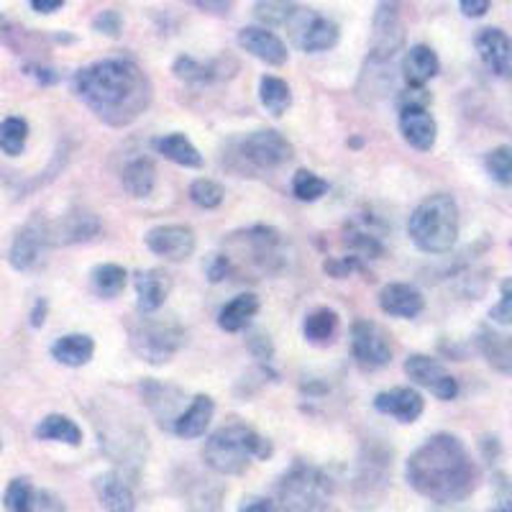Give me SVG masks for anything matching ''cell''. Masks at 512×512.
Returning <instances> with one entry per match:
<instances>
[{
    "label": "cell",
    "mask_w": 512,
    "mask_h": 512,
    "mask_svg": "<svg viewBox=\"0 0 512 512\" xmlns=\"http://www.w3.org/2000/svg\"><path fill=\"white\" fill-rule=\"evenodd\" d=\"M31 497H34V487L29 479H13L6 489V512H34Z\"/></svg>",
    "instance_id": "cell-39"
},
{
    "label": "cell",
    "mask_w": 512,
    "mask_h": 512,
    "mask_svg": "<svg viewBox=\"0 0 512 512\" xmlns=\"http://www.w3.org/2000/svg\"><path fill=\"white\" fill-rule=\"evenodd\" d=\"M351 354L361 369H382L392 361L390 336L372 320H356L351 328Z\"/></svg>",
    "instance_id": "cell-8"
},
{
    "label": "cell",
    "mask_w": 512,
    "mask_h": 512,
    "mask_svg": "<svg viewBox=\"0 0 512 512\" xmlns=\"http://www.w3.org/2000/svg\"><path fill=\"white\" fill-rule=\"evenodd\" d=\"M405 41V24H402L400 6L397 3H382L374 13L372 44H369V59L374 64L390 62L400 52Z\"/></svg>",
    "instance_id": "cell-9"
},
{
    "label": "cell",
    "mask_w": 512,
    "mask_h": 512,
    "mask_svg": "<svg viewBox=\"0 0 512 512\" xmlns=\"http://www.w3.org/2000/svg\"><path fill=\"white\" fill-rule=\"evenodd\" d=\"M52 226V244H80V241H90L98 236L100 223L93 213L85 210H75L67 213L59 223H49Z\"/></svg>",
    "instance_id": "cell-19"
},
{
    "label": "cell",
    "mask_w": 512,
    "mask_h": 512,
    "mask_svg": "<svg viewBox=\"0 0 512 512\" xmlns=\"http://www.w3.org/2000/svg\"><path fill=\"white\" fill-rule=\"evenodd\" d=\"M400 131L418 152H431L436 146L438 126L428 108H400Z\"/></svg>",
    "instance_id": "cell-15"
},
{
    "label": "cell",
    "mask_w": 512,
    "mask_h": 512,
    "mask_svg": "<svg viewBox=\"0 0 512 512\" xmlns=\"http://www.w3.org/2000/svg\"><path fill=\"white\" fill-rule=\"evenodd\" d=\"M328 192V182L323 177H318L310 169H300L292 177V195L303 203H315Z\"/></svg>",
    "instance_id": "cell-35"
},
{
    "label": "cell",
    "mask_w": 512,
    "mask_h": 512,
    "mask_svg": "<svg viewBox=\"0 0 512 512\" xmlns=\"http://www.w3.org/2000/svg\"><path fill=\"white\" fill-rule=\"evenodd\" d=\"M256 313H259V297L244 292V295H236L231 303L223 305L221 313H218V326L226 333H239L249 326Z\"/></svg>",
    "instance_id": "cell-27"
},
{
    "label": "cell",
    "mask_w": 512,
    "mask_h": 512,
    "mask_svg": "<svg viewBox=\"0 0 512 512\" xmlns=\"http://www.w3.org/2000/svg\"><path fill=\"white\" fill-rule=\"evenodd\" d=\"M492 512H510V510H507V505H502V507H497V510H492Z\"/></svg>",
    "instance_id": "cell-49"
},
{
    "label": "cell",
    "mask_w": 512,
    "mask_h": 512,
    "mask_svg": "<svg viewBox=\"0 0 512 512\" xmlns=\"http://www.w3.org/2000/svg\"><path fill=\"white\" fill-rule=\"evenodd\" d=\"M95 354V341L85 333H70L52 344V356L64 367H85Z\"/></svg>",
    "instance_id": "cell-25"
},
{
    "label": "cell",
    "mask_w": 512,
    "mask_h": 512,
    "mask_svg": "<svg viewBox=\"0 0 512 512\" xmlns=\"http://www.w3.org/2000/svg\"><path fill=\"white\" fill-rule=\"evenodd\" d=\"M175 75L185 82H198V85H203V82H210L216 77V67L198 62V59L192 57H180L175 62Z\"/></svg>",
    "instance_id": "cell-38"
},
{
    "label": "cell",
    "mask_w": 512,
    "mask_h": 512,
    "mask_svg": "<svg viewBox=\"0 0 512 512\" xmlns=\"http://www.w3.org/2000/svg\"><path fill=\"white\" fill-rule=\"evenodd\" d=\"M75 93L108 126H128L152 105V80L131 59H100L75 75Z\"/></svg>",
    "instance_id": "cell-1"
},
{
    "label": "cell",
    "mask_w": 512,
    "mask_h": 512,
    "mask_svg": "<svg viewBox=\"0 0 512 512\" xmlns=\"http://www.w3.org/2000/svg\"><path fill=\"white\" fill-rule=\"evenodd\" d=\"M44 315H47V300H36V308L31 313V326H44Z\"/></svg>",
    "instance_id": "cell-47"
},
{
    "label": "cell",
    "mask_w": 512,
    "mask_h": 512,
    "mask_svg": "<svg viewBox=\"0 0 512 512\" xmlns=\"http://www.w3.org/2000/svg\"><path fill=\"white\" fill-rule=\"evenodd\" d=\"M405 374H408L415 384H420L423 390L436 395L438 400H456V395H459V382H456L454 374H448L441 361L431 359V356H410V359L405 361Z\"/></svg>",
    "instance_id": "cell-10"
},
{
    "label": "cell",
    "mask_w": 512,
    "mask_h": 512,
    "mask_svg": "<svg viewBox=\"0 0 512 512\" xmlns=\"http://www.w3.org/2000/svg\"><path fill=\"white\" fill-rule=\"evenodd\" d=\"M461 13L469 18H479L489 11V0H461Z\"/></svg>",
    "instance_id": "cell-45"
},
{
    "label": "cell",
    "mask_w": 512,
    "mask_h": 512,
    "mask_svg": "<svg viewBox=\"0 0 512 512\" xmlns=\"http://www.w3.org/2000/svg\"><path fill=\"white\" fill-rule=\"evenodd\" d=\"M479 346H482L484 356H487V361L497 369V372L510 374V369H512L510 338L502 336V333H495V331H482Z\"/></svg>",
    "instance_id": "cell-32"
},
{
    "label": "cell",
    "mask_w": 512,
    "mask_h": 512,
    "mask_svg": "<svg viewBox=\"0 0 512 512\" xmlns=\"http://www.w3.org/2000/svg\"><path fill=\"white\" fill-rule=\"evenodd\" d=\"M259 98H262V105L272 116L280 118L285 116L287 108L292 105V90L280 77L264 75L262 82H259Z\"/></svg>",
    "instance_id": "cell-31"
},
{
    "label": "cell",
    "mask_w": 512,
    "mask_h": 512,
    "mask_svg": "<svg viewBox=\"0 0 512 512\" xmlns=\"http://www.w3.org/2000/svg\"><path fill=\"white\" fill-rule=\"evenodd\" d=\"M379 308L392 318H415V315L423 313L425 297L418 287L392 282L379 292Z\"/></svg>",
    "instance_id": "cell-16"
},
{
    "label": "cell",
    "mask_w": 512,
    "mask_h": 512,
    "mask_svg": "<svg viewBox=\"0 0 512 512\" xmlns=\"http://www.w3.org/2000/svg\"><path fill=\"white\" fill-rule=\"evenodd\" d=\"M410 487L418 495L433 502H459L477 487V464L469 456L464 443L451 433H436L420 448L405 466Z\"/></svg>",
    "instance_id": "cell-2"
},
{
    "label": "cell",
    "mask_w": 512,
    "mask_h": 512,
    "mask_svg": "<svg viewBox=\"0 0 512 512\" xmlns=\"http://www.w3.org/2000/svg\"><path fill=\"white\" fill-rule=\"evenodd\" d=\"M146 249L162 256L164 262H187L195 254V231L190 226H157L144 236Z\"/></svg>",
    "instance_id": "cell-12"
},
{
    "label": "cell",
    "mask_w": 512,
    "mask_h": 512,
    "mask_svg": "<svg viewBox=\"0 0 512 512\" xmlns=\"http://www.w3.org/2000/svg\"><path fill=\"white\" fill-rule=\"evenodd\" d=\"M31 8L36 13H57L64 8V0H31Z\"/></svg>",
    "instance_id": "cell-46"
},
{
    "label": "cell",
    "mask_w": 512,
    "mask_h": 512,
    "mask_svg": "<svg viewBox=\"0 0 512 512\" xmlns=\"http://www.w3.org/2000/svg\"><path fill=\"white\" fill-rule=\"evenodd\" d=\"M49 246H52V226L44 218H31L13 239L11 264L21 272L34 269Z\"/></svg>",
    "instance_id": "cell-11"
},
{
    "label": "cell",
    "mask_w": 512,
    "mask_h": 512,
    "mask_svg": "<svg viewBox=\"0 0 512 512\" xmlns=\"http://www.w3.org/2000/svg\"><path fill=\"white\" fill-rule=\"evenodd\" d=\"M154 152L162 154L169 162L180 164V167L200 169L203 167V154L198 152V146L192 144L185 134H167L159 136V139L152 141Z\"/></svg>",
    "instance_id": "cell-23"
},
{
    "label": "cell",
    "mask_w": 512,
    "mask_h": 512,
    "mask_svg": "<svg viewBox=\"0 0 512 512\" xmlns=\"http://www.w3.org/2000/svg\"><path fill=\"white\" fill-rule=\"evenodd\" d=\"M93 26H95V31H100V34L118 36V34H121V26H123L121 13H118V11H103L100 16H95Z\"/></svg>",
    "instance_id": "cell-41"
},
{
    "label": "cell",
    "mask_w": 512,
    "mask_h": 512,
    "mask_svg": "<svg viewBox=\"0 0 512 512\" xmlns=\"http://www.w3.org/2000/svg\"><path fill=\"white\" fill-rule=\"evenodd\" d=\"M256 18L262 21V29L272 31L274 26H285L290 24L292 18L300 16L303 13V8L295 6V3H256Z\"/></svg>",
    "instance_id": "cell-34"
},
{
    "label": "cell",
    "mask_w": 512,
    "mask_h": 512,
    "mask_svg": "<svg viewBox=\"0 0 512 512\" xmlns=\"http://www.w3.org/2000/svg\"><path fill=\"white\" fill-rule=\"evenodd\" d=\"M95 492H98L100 505L108 512H134V489L128 487L121 474L105 472L100 477H95Z\"/></svg>",
    "instance_id": "cell-18"
},
{
    "label": "cell",
    "mask_w": 512,
    "mask_h": 512,
    "mask_svg": "<svg viewBox=\"0 0 512 512\" xmlns=\"http://www.w3.org/2000/svg\"><path fill=\"white\" fill-rule=\"evenodd\" d=\"M487 172L492 175V180L500 182L502 187H507L512 182V149L510 146H497L487 154Z\"/></svg>",
    "instance_id": "cell-37"
},
{
    "label": "cell",
    "mask_w": 512,
    "mask_h": 512,
    "mask_svg": "<svg viewBox=\"0 0 512 512\" xmlns=\"http://www.w3.org/2000/svg\"><path fill=\"white\" fill-rule=\"evenodd\" d=\"M128 344L131 351L139 356L141 361L152 364V367H162L172 356L182 349L185 344V331L177 326L175 320L162 318H141L131 333H128Z\"/></svg>",
    "instance_id": "cell-5"
},
{
    "label": "cell",
    "mask_w": 512,
    "mask_h": 512,
    "mask_svg": "<svg viewBox=\"0 0 512 512\" xmlns=\"http://www.w3.org/2000/svg\"><path fill=\"white\" fill-rule=\"evenodd\" d=\"M0 31H3V16H0Z\"/></svg>",
    "instance_id": "cell-50"
},
{
    "label": "cell",
    "mask_w": 512,
    "mask_h": 512,
    "mask_svg": "<svg viewBox=\"0 0 512 512\" xmlns=\"http://www.w3.org/2000/svg\"><path fill=\"white\" fill-rule=\"evenodd\" d=\"M233 157L249 169H277L292 159V144L280 131H254L236 141Z\"/></svg>",
    "instance_id": "cell-7"
},
{
    "label": "cell",
    "mask_w": 512,
    "mask_h": 512,
    "mask_svg": "<svg viewBox=\"0 0 512 512\" xmlns=\"http://www.w3.org/2000/svg\"><path fill=\"white\" fill-rule=\"evenodd\" d=\"M413 244L425 254H446L459 239V205L451 195L438 192L413 210L408 223Z\"/></svg>",
    "instance_id": "cell-4"
},
{
    "label": "cell",
    "mask_w": 512,
    "mask_h": 512,
    "mask_svg": "<svg viewBox=\"0 0 512 512\" xmlns=\"http://www.w3.org/2000/svg\"><path fill=\"white\" fill-rule=\"evenodd\" d=\"M121 182L131 198H149L154 185H157V167H154L152 159L146 157L131 159V162L123 167Z\"/></svg>",
    "instance_id": "cell-26"
},
{
    "label": "cell",
    "mask_w": 512,
    "mask_h": 512,
    "mask_svg": "<svg viewBox=\"0 0 512 512\" xmlns=\"http://www.w3.org/2000/svg\"><path fill=\"white\" fill-rule=\"evenodd\" d=\"M34 433L41 441H59L67 443V446H80L82 443L80 425L72 418H67V415H47V418L36 425Z\"/></svg>",
    "instance_id": "cell-29"
},
{
    "label": "cell",
    "mask_w": 512,
    "mask_h": 512,
    "mask_svg": "<svg viewBox=\"0 0 512 512\" xmlns=\"http://www.w3.org/2000/svg\"><path fill=\"white\" fill-rule=\"evenodd\" d=\"M374 408L382 415H392L400 423H415L423 415L425 400L413 387H395L374 397Z\"/></svg>",
    "instance_id": "cell-14"
},
{
    "label": "cell",
    "mask_w": 512,
    "mask_h": 512,
    "mask_svg": "<svg viewBox=\"0 0 512 512\" xmlns=\"http://www.w3.org/2000/svg\"><path fill=\"white\" fill-rule=\"evenodd\" d=\"M26 141H29V123L24 118L11 116L0 123V149L8 157H18V154L24 152Z\"/></svg>",
    "instance_id": "cell-33"
},
{
    "label": "cell",
    "mask_w": 512,
    "mask_h": 512,
    "mask_svg": "<svg viewBox=\"0 0 512 512\" xmlns=\"http://www.w3.org/2000/svg\"><path fill=\"white\" fill-rule=\"evenodd\" d=\"M328 500L326 477L308 464H295L280 482V512H318Z\"/></svg>",
    "instance_id": "cell-6"
},
{
    "label": "cell",
    "mask_w": 512,
    "mask_h": 512,
    "mask_svg": "<svg viewBox=\"0 0 512 512\" xmlns=\"http://www.w3.org/2000/svg\"><path fill=\"white\" fill-rule=\"evenodd\" d=\"M338 36H341V31H338V26L333 24L331 18L310 16L308 24L300 29L297 44H300V49H305L310 54L328 52V49H333L338 44Z\"/></svg>",
    "instance_id": "cell-24"
},
{
    "label": "cell",
    "mask_w": 512,
    "mask_h": 512,
    "mask_svg": "<svg viewBox=\"0 0 512 512\" xmlns=\"http://www.w3.org/2000/svg\"><path fill=\"white\" fill-rule=\"evenodd\" d=\"M190 200L198 208L213 210L223 203V187L213 180H195L190 185Z\"/></svg>",
    "instance_id": "cell-36"
},
{
    "label": "cell",
    "mask_w": 512,
    "mask_h": 512,
    "mask_svg": "<svg viewBox=\"0 0 512 512\" xmlns=\"http://www.w3.org/2000/svg\"><path fill=\"white\" fill-rule=\"evenodd\" d=\"M128 274L126 269L118 267V264H100V267L93 269L90 274V285H93V292L103 300H113V297L121 295L126 290Z\"/></svg>",
    "instance_id": "cell-30"
},
{
    "label": "cell",
    "mask_w": 512,
    "mask_h": 512,
    "mask_svg": "<svg viewBox=\"0 0 512 512\" xmlns=\"http://www.w3.org/2000/svg\"><path fill=\"white\" fill-rule=\"evenodd\" d=\"M438 70H441L438 54L425 44L410 47L402 59V77L408 82V88H423L425 82L438 75Z\"/></svg>",
    "instance_id": "cell-20"
},
{
    "label": "cell",
    "mask_w": 512,
    "mask_h": 512,
    "mask_svg": "<svg viewBox=\"0 0 512 512\" xmlns=\"http://www.w3.org/2000/svg\"><path fill=\"white\" fill-rule=\"evenodd\" d=\"M338 326H341V320H338V313L331 308H318L305 318L303 323V333L305 341L315 346H328L336 341L338 336Z\"/></svg>",
    "instance_id": "cell-28"
},
{
    "label": "cell",
    "mask_w": 512,
    "mask_h": 512,
    "mask_svg": "<svg viewBox=\"0 0 512 512\" xmlns=\"http://www.w3.org/2000/svg\"><path fill=\"white\" fill-rule=\"evenodd\" d=\"M272 443L241 423H231L205 441L203 461L218 474H244L251 459H269Z\"/></svg>",
    "instance_id": "cell-3"
},
{
    "label": "cell",
    "mask_w": 512,
    "mask_h": 512,
    "mask_svg": "<svg viewBox=\"0 0 512 512\" xmlns=\"http://www.w3.org/2000/svg\"><path fill=\"white\" fill-rule=\"evenodd\" d=\"M239 512H280V507L274 505L272 500H267V497H249L239 507Z\"/></svg>",
    "instance_id": "cell-44"
},
{
    "label": "cell",
    "mask_w": 512,
    "mask_h": 512,
    "mask_svg": "<svg viewBox=\"0 0 512 512\" xmlns=\"http://www.w3.org/2000/svg\"><path fill=\"white\" fill-rule=\"evenodd\" d=\"M239 47L244 49V52H249L251 57L262 59V62H267V64H274V67L285 64L287 57H290L285 41L274 34V31L262 29V26H249V29H241L239 31Z\"/></svg>",
    "instance_id": "cell-13"
},
{
    "label": "cell",
    "mask_w": 512,
    "mask_h": 512,
    "mask_svg": "<svg viewBox=\"0 0 512 512\" xmlns=\"http://www.w3.org/2000/svg\"><path fill=\"white\" fill-rule=\"evenodd\" d=\"M136 295H139V310L144 315L157 313L169 295V274L159 269H144L136 274Z\"/></svg>",
    "instance_id": "cell-22"
},
{
    "label": "cell",
    "mask_w": 512,
    "mask_h": 512,
    "mask_svg": "<svg viewBox=\"0 0 512 512\" xmlns=\"http://www.w3.org/2000/svg\"><path fill=\"white\" fill-rule=\"evenodd\" d=\"M489 318L495 320V323H500V326H510L512 323V285H510V280L502 282L500 303L489 310Z\"/></svg>",
    "instance_id": "cell-40"
},
{
    "label": "cell",
    "mask_w": 512,
    "mask_h": 512,
    "mask_svg": "<svg viewBox=\"0 0 512 512\" xmlns=\"http://www.w3.org/2000/svg\"><path fill=\"white\" fill-rule=\"evenodd\" d=\"M31 510L34 512H64V505L59 497H54L47 489H34V497H31Z\"/></svg>",
    "instance_id": "cell-42"
},
{
    "label": "cell",
    "mask_w": 512,
    "mask_h": 512,
    "mask_svg": "<svg viewBox=\"0 0 512 512\" xmlns=\"http://www.w3.org/2000/svg\"><path fill=\"white\" fill-rule=\"evenodd\" d=\"M198 8H203V11H213V13H228V8H231V3H203V0H198L195 3Z\"/></svg>",
    "instance_id": "cell-48"
},
{
    "label": "cell",
    "mask_w": 512,
    "mask_h": 512,
    "mask_svg": "<svg viewBox=\"0 0 512 512\" xmlns=\"http://www.w3.org/2000/svg\"><path fill=\"white\" fill-rule=\"evenodd\" d=\"M213 413H216L213 400H210L208 395H198L190 402V408H187L185 413L177 415L172 431L180 438H187V441H190V438L205 436L210 420H213Z\"/></svg>",
    "instance_id": "cell-21"
},
{
    "label": "cell",
    "mask_w": 512,
    "mask_h": 512,
    "mask_svg": "<svg viewBox=\"0 0 512 512\" xmlns=\"http://www.w3.org/2000/svg\"><path fill=\"white\" fill-rule=\"evenodd\" d=\"M231 272V259L226 254H213L208 264V280L210 282H221L226 280V274Z\"/></svg>",
    "instance_id": "cell-43"
},
{
    "label": "cell",
    "mask_w": 512,
    "mask_h": 512,
    "mask_svg": "<svg viewBox=\"0 0 512 512\" xmlns=\"http://www.w3.org/2000/svg\"><path fill=\"white\" fill-rule=\"evenodd\" d=\"M477 52L492 75L505 77L507 72H510V36L502 29L479 31Z\"/></svg>",
    "instance_id": "cell-17"
}]
</instances>
